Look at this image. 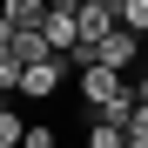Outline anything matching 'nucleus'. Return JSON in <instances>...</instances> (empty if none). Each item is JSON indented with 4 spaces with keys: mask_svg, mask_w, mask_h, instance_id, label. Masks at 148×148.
<instances>
[{
    "mask_svg": "<svg viewBox=\"0 0 148 148\" xmlns=\"http://www.w3.org/2000/svg\"><path fill=\"white\" fill-rule=\"evenodd\" d=\"M94 47H101V67H114V74H128V67H135V54H141V34H128V27H121V34H108V40H94Z\"/></svg>",
    "mask_w": 148,
    "mask_h": 148,
    "instance_id": "20e7f679",
    "label": "nucleus"
},
{
    "mask_svg": "<svg viewBox=\"0 0 148 148\" xmlns=\"http://www.w3.org/2000/svg\"><path fill=\"white\" fill-rule=\"evenodd\" d=\"M135 94H141V101H148V81H141V88H135Z\"/></svg>",
    "mask_w": 148,
    "mask_h": 148,
    "instance_id": "9b49d317",
    "label": "nucleus"
},
{
    "mask_svg": "<svg viewBox=\"0 0 148 148\" xmlns=\"http://www.w3.org/2000/svg\"><path fill=\"white\" fill-rule=\"evenodd\" d=\"M128 148H148V141H128Z\"/></svg>",
    "mask_w": 148,
    "mask_h": 148,
    "instance_id": "f8f14e48",
    "label": "nucleus"
},
{
    "mask_svg": "<svg viewBox=\"0 0 148 148\" xmlns=\"http://www.w3.org/2000/svg\"><path fill=\"white\" fill-rule=\"evenodd\" d=\"M47 0H7V20H0V27H47Z\"/></svg>",
    "mask_w": 148,
    "mask_h": 148,
    "instance_id": "39448f33",
    "label": "nucleus"
},
{
    "mask_svg": "<svg viewBox=\"0 0 148 148\" xmlns=\"http://www.w3.org/2000/svg\"><path fill=\"white\" fill-rule=\"evenodd\" d=\"M121 27L148 40V0H121Z\"/></svg>",
    "mask_w": 148,
    "mask_h": 148,
    "instance_id": "423d86ee",
    "label": "nucleus"
},
{
    "mask_svg": "<svg viewBox=\"0 0 148 148\" xmlns=\"http://www.w3.org/2000/svg\"><path fill=\"white\" fill-rule=\"evenodd\" d=\"M74 81H81V94H88V108H94V101H114V94H128V81H121L114 67H81Z\"/></svg>",
    "mask_w": 148,
    "mask_h": 148,
    "instance_id": "7ed1b4c3",
    "label": "nucleus"
},
{
    "mask_svg": "<svg viewBox=\"0 0 148 148\" xmlns=\"http://www.w3.org/2000/svg\"><path fill=\"white\" fill-rule=\"evenodd\" d=\"M88 148H128V135H121V128H101V121H94V128H88Z\"/></svg>",
    "mask_w": 148,
    "mask_h": 148,
    "instance_id": "0eeeda50",
    "label": "nucleus"
},
{
    "mask_svg": "<svg viewBox=\"0 0 148 148\" xmlns=\"http://www.w3.org/2000/svg\"><path fill=\"white\" fill-rule=\"evenodd\" d=\"M27 148H61V135L47 128V121H34V128H27Z\"/></svg>",
    "mask_w": 148,
    "mask_h": 148,
    "instance_id": "6e6552de",
    "label": "nucleus"
},
{
    "mask_svg": "<svg viewBox=\"0 0 148 148\" xmlns=\"http://www.w3.org/2000/svg\"><path fill=\"white\" fill-rule=\"evenodd\" d=\"M47 7H81V0H47Z\"/></svg>",
    "mask_w": 148,
    "mask_h": 148,
    "instance_id": "9d476101",
    "label": "nucleus"
},
{
    "mask_svg": "<svg viewBox=\"0 0 148 148\" xmlns=\"http://www.w3.org/2000/svg\"><path fill=\"white\" fill-rule=\"evenodd\" d=\"M0 54L20 61V67H40V61H54V47H47L40 27H0Z\"/></svg>",
    "mask_w": 148,
    "mask_h": 148,
    "instance_id": "f257e3e1",
    "label": "nucleus"
},
{
    "mask_svg": "<svg viewBox=\"0 0 148 148\" xmlns=\"http://www.w3.org/2000/svg\"><path fill=\"white\" fill-rule=\"evenodd\" d=\"M128 141H148V101L135 108V121H128Z\"/></svg>",
    "mask_w": 148,
    "mask_h": 148,
    "instance_id": "1a4fd4ad",
    "label": "nucleus"
},
{
    "mask_svg": "<svg viewBox=\"0 0 148 148\" xmlns=\"http://www.w3.org/2000/svg\"><path fill=\"white\" fill-rule=\"evenodd\" d=\"M40 34H47V47H54V54H74V47H81V7H54Z\"/></svg>",
    "mask_w": 148,
    "mask_h": 148,
    "instance_id": "f03ea898",
    "label": "nucleus"
}]
</instances>
